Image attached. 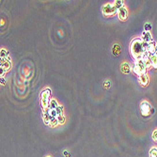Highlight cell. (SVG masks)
<instances>
[{"label":"cell","mask_w":157,"mask_h":157,"mask_svg":"<svg viewBox=\"0 0 157 157\" xmlns=\"http://www.w3.org/2000/svg\"><path fill=\"white\" fill-rule=\"evenodd\" d=\"M12 67V62L10 58H1V69L8 72Z\"/></svg>","instance_id":"52a82bcc"},{"label":"cell","mask_w":157,"mask_h":157,"mask_svg":"<svg viewBox=\"0 0 157 157\" xmlns=\"http://www.w3.org/2000/svg\"><path fill=\"white\" fill-rule=\"evenodd\" d=\"M152 140L157 143V129H156V130H154V131H153V132H152Z\"/></svg>","instance_id":"cb8c5ba5"},{"label":"cell","mask_w":157,"mask_h":157,"mask_svg":"<svg viewBox=\"0 0 157 157\" xmlns=\"http://www.w3.org/2000/svg\"><path fill=\"white\" fill-rule=\"evenodd\" d=\"M149 79L147 74L138 76V83H139L142 87H147L149 85Z\"/></svg>","instance_id":"ba28073f"},{"label":"cell","mask_w":157,"mask_h":157,"mask_svg":"<svg viewBox=\"0 0 157 157\" xmlns=\"http://www.w3.org/2000/svg\"><path fill=\"white\" fill-rule=\"evenodd\" d=\"M50 97H51V89H45L42 91L41 104H42L43 110H45V109H47V107H49V104L51 101Z\"/></svg>","instance_id":"277c9868"},{"label":"cell","mask_w":157,"mask_h":157,"mask_svg":"<svg viewBox=\"0 0 157 157\" xmlns=\"http://www.w3.org/2000/svg\"><path fill=\"white\" fill-rule=\"evenodd\" d=\"M119 52V45H114V48H113V54L115 55V56H118V54Z\"/></svg>","instance_id":"603a6c76"},{"label":"cell","mask_w":157,"mask_h":157,"mask_svg":"<svg viewBox=\"0 0 157 157\" xmlns=\"http://www.w3.org/2000/svg\"><path fill=\"white\" fill-rule=\"evenodd\" d=\"M0 56H1V58H9V52L6 49H1L0 51Z\"/></svg>","instance_id":"ac0fdd59"},{"label":"cell","mask_w":157,"mask_h":157,"mask_svg":"<svg viewBox=\"0 0 157 157\" xmlns=\"http://www.w3.org/2000/svg\"><path fill=\"white\" fill-rule=\"evenodd\" d=\"M57 125H59V123H58V120H57V118H53L52 119H51V122H50V126L56 127Z\"/></svg>","instance_id":"ffe728a7"},{"label":"cell","mask_w":157,"mask_h":157,"mask_svg":"<svg viewBox=\"0 0 157 157\" xmlns=\"http://www.w3.org/2000/svg\"><path fill=\"white\" fill-rule=\"evenodd\" d=\"M102 12L105 17H112L118 13V10L115 8V6L113 4L107 3V4H104L102 7Z\"/></svg>","instance_id":"5b68a950"},{"label":"cell","mask_w":157,"mask_h":157,"mask_svg":"<svg viewBox=\"0 0 157 157\" xmlns=\"http://www.w3.org/2000/svg\"><path fill=\"white\" fill-rule=\"evenodd\" d=\"M43 120H44V123L47 124V125H50V122H51V119H52V116H51L50 114V109L49 108H47L45 109V110H43Z\"/></svg>","instance_id":"9c48e42d"},{"label":"cell","mask_w":157,"mask_h":157,"mask_svg":"<svg viewBox=\"0 0 157 157\" xmlns=\"http://www.w3.org/2000/svg\"><path fill=\"white\" fill-rule=\"evenodd\" d=\"M64 154L66 155V156H69V152H68L67 151H65V152H64Z\"/></svg>","instance_id":"4316f807"},{"label":"cell","mask_w":157,"mask_h":157,"mask_svg":"<svg viewBox=\"0 0 157 157\" xmlns=\"http://www.w3.org/2000/svg\"><path fill=\"white\" fill-rule=\"evenodd\" d=\"M58 106V104H57V100H55V99H51L50 101V104H49V109H51V110H55V109H57Z\"/></svg>","instance_id":"5bb4252c"},{"label":"cell","mask_w":157,"mask_h":157,"mask_svg":"<svg viewBox=\"0 0 157 157\" xmlns=\"http://www.w3.org/2000/svg\"><path fill=\"white\" fill-rule=\"evenodd\" d=\"M110 86H111V83H110V81H105L104 83V89H109L110 87Z\"/></svg>","instance_id":"d4e9b609"},{"label":"cell","mask_w":157,"mask_h":157,"mask_svg":"<svg viewBox=\"0 0 157 157\" xmlns=\"http://www.w3.org/2000/svg\"><path fill=\"white\" fill-rule=\"evenodd\" d=\"M132 71L136 74L137 76H140L142 74H147V69H146L143 60H138L136 61L132 66Z\"/></svg>","instance_id":"3957f363"},{"label":"cell","mask_w":157,"mask_h":157,"mask_svg":"<svg viewBox=\"0 0 157 157\" xmlns=\"http://www.w3.org/2000/svg\"><path fill=\"white\" fill-rule=\"evenodd\" d=\"M142 60H143L144 62V65H145V67L146 69H149L152 66V61H151V58H149V55L147 53V52H145L144 54V56H143V58H142Z\"/></svg>","instance_id":"30bf717a"},{"label":"cell","mask_w":157,"mask_h":157,"mask_svg":"<svg viewBox=\"0 0 157 157\" xmlns=\"http://www.w3.org/2000/svg\"><path fill=\"white\" fill-rule=\"evenodd\" d=\"M140 112L141 115L144 118H149V116L154 113V109L152 106V104L147 101H143L140 103Z\"/></svg>","instance_id":"7a4b0ae2"},{"label":"cell","mask_w":157,"mask_h":157,"mask_svg":"<svg viewBox=\"0 0 157 157\" xmlns=\"http://www.w3.org/2000/svg\"><path fill=\"white\" fill-rule=\"evenodd\" d=\"M145 52L146 51L144 50L143 47V41L141 40V38H136L131 42L130 53L136 61L141 60L143 58Z\"/></svg>","instance_id":"6da1fadb"},{"label":"cell","mask_w":157,"mask_h":157,"mask_svg":"<svg viewBox=\"0 0 157 157\" xmlns=\"http://www.w3.org/2000/svg\"><path fill=\"white\" fill-rule=\"evenodd\" d=\"M1 84H2V85H5V84H6V81H5L4 77H3V78H1Z\"/></svg>","instance_id":"484cf974"},{"label":"cell","mask_w":157,"mask_h":157,"mask_svg":"<svg viewBox=\"0 0 157 157\" xmlns=\"http://www.w3.org/2000/svg\"><path fill=\"white\" fill-rule=\"evenodd\" d=\"M141 40H142V41H143V42H147V43H149V42H153L151 32H147V31H144L143 33H142Z\"/></svg>","instance_id":"8fae6325"},{"label":"cell","mask_w":157,"mask_h":157,"mask_svg":"<svg viewBox=\"0 0 157 157\" xmlns=\"http://www.w3.org/2000/svg\"><path fill=\"white\" fill-rule=\"evenodd\" d=\"M149 157H157V148L155 147L149 149Z\"/></svg>","instance_id":"e0dca14e"},{"label":"cell","mask_w":157,"mask_h":157,"mask_svg":"<svg viewBox=\"0 0 157 157\" xmlns=\"http://www.w3.org/2000/svg\"><path fill=\"white\" fill-rule=\"evenodd\" d=\"M149 58H151L152 68L157 69V57H156V56H155V55H149Z\"/></svg>","instance_id":"9a60e30c"},{"label":"cell","mask_w":157,"mask_h":157,"mask_svg":"<svg viewBox=\"0 0 157 157\" xmlns=\"http://www.w3.org/2000/svg\"><path fill=\"white\" fill-rule=\"evenodd\" d=\"M120 70H122V72H123V74H128L131 72V71H132V67H131L128 63L124 62V63H122V65H120Z\"/></svg>","instance_id":"4fadbf2b"},{"label":"cell","mask_w":157,"mask_h":157,"mask_svg":"<svg viewBox=\"0 0 157 157\" xmlns=\"http://www.w3.org/2000/svg\"><path fill=\"white\" fill-rule=\"evenodd\" d=\"M57 120H58V123L59 124H64L65 123V120H66V119H65V116L63 114L61 115H58L57 117Z\"/></svg>","instance_id":"d6986e66"},{"label":"cell","mask_w":157,"mask_h":157,"mask_svg":"<svg viewBox=\"0 0 157 157\" xmlns=\"http://www.w3.org/2000/svg\"><path fill=\"white\" fill-rule=\"evenodd\" d=\"M46 157H51V156H46Z\"/></svg>","instance_id":"f1b7e54d"},{"label":"cell","mask_w":157,"mask_h":157,"mask_svg":"<svg viewBox=\"0 0 157 157\" xmlns=\"http://www.w3.org/2000/svg\"><path fill=\"white\" fill-rule=\"evenodd\" d=\"M154 55H155L156 57H157V45H156V50H155V53H154Z\"/></svg>","instance_id":"83f0119b"},{"label":"cell","mask_w":157,"mask_h":157,"mask_svg":"<svg viewBox=\"0 0 157 157\" xmlns=\"http://www.w3.org/2000/svg\"><path fill=\"white\" fill-rule=\"evenodd\" d=\"M56 111H57V116H58V115L63 114V106H62V105H58L57 108L56 109Z\"/></svg>","instance_id":"7402d4cb"},{"label":"cell","mask_w":157,"mask_h":157,"mask_svg":"<svg viewBox=\"0 0 157 157\" xmlns=\"http://www.w3.org/2000/svg\"><path fill=\"white\" fill-rule=\"evenodd\" d=\"M152 25L149 24V23H147V24H145V25H144V31L149 32V31L152 30Z\"/></svg>","instance_id":"44dd1931"},{"label":"cell","mask_w":157,"mask_h":157,"mask_svg":"<svg viewBox=\"0 0 157 157\" xmlns=\"http://www.w3.org/2000/svg\"><path fill=\"white\" fill-rule=\"evenodd\" d=\"M118 17L120 21H125L127 19V16H128V10L125 8V7H123V8L119 9L118 10Z\"/></svg>","instance_id":"8992f818"},{"label":"cell","mask_w":157,"mask_h":157,"mask_svg":"<svg viewBox=\"0 0 157 157\" xmlns=\"http://www.w3.org/2000/svg\"><path fill=\"white\" fill-rule=\"evenodd\" d=\"M156 45L157 43L153 41L152 42H149L148 44V48H147V53L149 55H154L155 53V50H156Z\"/></svg>","instance_id":"7c38bea8"},{"label":"cell","mask_w":157,"mask_h":157,"mask_svg":"<svg viewBox=\"0 0 157 157\" xmlns=\"http://www.w3.org/2000/svg\"><path fill=\"white\" fill-rule=\"evenodd\" d=\"M113 5H114L115 8L119 10V9H122L124 7V2L122 1V0H117V1L114 2V4H113Z\"/></svg>","instance_id":"2e32d148"}]
</instances>
